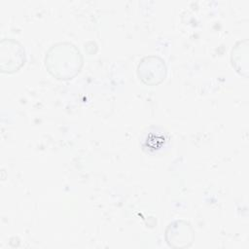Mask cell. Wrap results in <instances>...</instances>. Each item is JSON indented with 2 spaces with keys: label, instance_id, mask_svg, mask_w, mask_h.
Returning <instances> with one entry per match:
<instances>
[{
  "label": "cell",
  "instance_id": "1",
  "mask_svg": "<svg viewBox=\"0 0 249 249\" xmlns=\"http://www.w3.org/2000/svg\"><path fill=\"white\" fill-rule=\"evenodd\" d=\"M24 52L18 43L12 40H3L1 43L0 60L3 71L17 70L23 61Z\"/></svg>",
  "mask_w": 249,
  "mask_h": 249
}]
</instances>
